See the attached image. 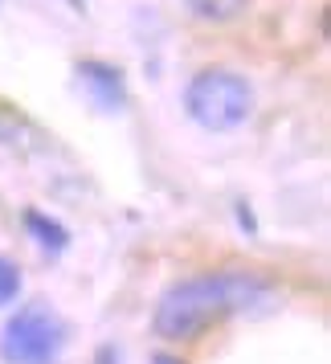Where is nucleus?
Masks as SVG:
<instances>
[{"mask_svg":"<svg viewBox=\"0 0 331 364\" xmlns=\"http://www.w3.org/2000/svg\"><path fill=\"white\" fill-rule=\"evenodd\" d=\"M274 295L270 282L246 270H217V274H197L176 287H168L160 307H156V331L164 340H188L200 336L209 323H221L233 311H254Z\"/></svg>","mask_w":331,"mask_h":364,"instance_id":"obj_1","label":"nucleus"},{"mask_svg":"<svg viewBox=\"0 0 331 364\" xmlns=\"http://www.w3.org/2000/svg\"><path fill=\"white\" fill-rule=\"evenodd\" d=\"M184 111L205 132H237L254 115V86L233 70H200L184 90Z\"/></svg>","mask_w":331,"mask_h":364,"instance_id":"obj_2","label":"nucleus"},{"mask_svg":"<svg viewBox=\"0 0 331 364\" xmlns=\"http://www.w3.org/2000/svg\"><path fill=\"white\" fill-rule=\"evenodd\" d=\"M66 348V323L45 303H25L0 331L4 364H53Z\"/></svg>","mask_w":331,"mask_h":364,"instance_id":"obj_3","label":"nucleus"},{"mask_svg":"<svg viewBox=\"0 0 331 364\" xmlns=\"http://www.w3.org/2000/svg\"><path fill=\"white\" fill-rule=\"evenodd\" d=\"M78 78L86 82L90 99L99 102L102 111H119V107L127 102V86H123L119 66H107V62H82V66H78Z\"/></svg>","mask_w":331,"mask_h":364,"instance_id":"obj_4","label":"nucleus"},{"mask_svg":"<svg viewBox=\"0 0 331 364\" xmlns=\"http://www.w3.org/2000/svg\"><path fill=\"white\" fill-rule=\"evenodd\" d=\"M25 230L33 233V242H37V246H45L50 254H62V250L70 246L66 225H62V221H53V217H45V213H37V209L25 213Z\"/></svg>","mask_w":331,"mask_h":364,"instance_id":"obj_5","label":"nucleus"},{"mask_svg":"<svg viewBox=\"0 0 331 364\" xmlns=\"http://www.w3.org/2000/svg\"><path fill=\"white\" fill-rule=\"evenodd\" d=\"M188 4V13L200 21H233L246 13L249 0H184Z\"/></svg>","mask_w":331,"mask_h":364,"instance_id":"obj_6","label":"nucleus"},{"mask_svg":"<svg viewBox=\"0 0 331 364\" xmlns=\"http://www.w3.org/2000/svg\"><path fill=\"white\" fill-rule=\"evenodd\" d=\"M17 295H21V266L0 258V307H9Z\"/></svg>","mask_w":331,"mask_h":364,"instance_id":"obj_7","label":"nucleus"},{"mask_svg":"<svg viewBox=\"0 0 331 364\" xmlns=\"http://www.w3.org/2000/svg\"><path fill=\"white\" fill-rule=\"evenodd\" d=\"M94 364H119V352H115V344H102L99 352H94Z\"/></svg>","mask_w":331,"mask_h":364,"instance_id":"obj_8","label":"nucleus"},{"mask_svg":"<svg viewBox=\"0 0 331 364\" xmlns=\"http://www.w3.org/2000/svg\"><path fill=\"white\" fill-rule=\"evenodd\" d=\"M156 364H180V360H172V356H156Z\"/></svg>","mask_w":331,"mask_h":364,"instance_id":"obj_9","label":"nucleus"}]
</instances>
